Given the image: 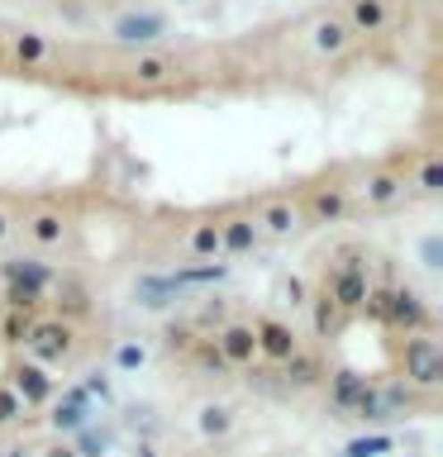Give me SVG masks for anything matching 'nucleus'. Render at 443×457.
<instances>
[{
  "label": "nucleus",
  "mask_w": 443,
  "mask_h": 457,
  "mask_svg": "<svg viewBox=\"0 0 443 457\" xmlns=\"http://www.w3.org/2000/svg\"><path fill=\"white\" fill-rule=\"evenodd\" d=\"M396 367H400V381L405 386H420V391H434L443 381V353L434 334H405L396 348Z\"/></svg>",
  "instance_id": "obj_1"
},
{
  "label": "nucleus",
  "mask_w": 443,
  "mask_h": 457,
  "mask_svg": "<svg viewBox=\"0 0 443 457\" xmlns=\"http://www.w3.org/2000/svg\"><path fill=\"white\" fill-rule=\"evenodd\" d=\"M372 271H367V262L357 253H343L339 257V267H329V277H324V291H329V300L343 310V314H353L357 305H363V295L372 291Z\"/></svg>",
  "instance_id": "obj_2"
},
{
  "label": "nucleus",
  "mask_w": 443,
  "mask_h": 457,
  "mask_svg": "<svg viewBox=\"0 0 443 457\" xmlns=\"http://www.w3.org/2000/svg\"><path fill=\"white\" fill-rule=\"evenodd\" d=\"M24 348H29V362L57 367V362H67V357L77 353V328H71L67 320H34Z\"/></svg>",
  "instance_id": "obj_3"
},
{
  "label": "nucleus",
  "mask_w": 443,
  "mask_h": 457,
  "mask_svg": "<svg viewBox=\"0 0 443 457\" xmlns=\"http://www.w3.org/2000/svg\"><path fill=\"white\" fill-rule=\"evenodd\" d=\"M57 281L53 267L43 262H24V257H14V262H5V300L10 310H38L43 291Z\"/></svg>",
  "instance_id": "obj_4"
},
{
  "label": "nucleus",
  "mask_w": 443,
  "mask_h": 457,
  "mask_svg": "<svg viewBox=\"0 0 443 457\" xmlns=\"http://www.w3.org/2000/svg\"><path fill=\"white\" fill-rule=\"evenodd\" d=\"M210 343H214V353L224 357V367H253V362H257L253 320H224V324L210 334Z\"/></svg>",
  "instance_id": "obj_5"
},
{
  "label": "nucleus",
  "mask_w": 443,
  "mask_h": 457,
  "mask_svg": "<svg viewBox=\"0 0 443 457\" xmlns=\"http://www.w3.org/2000/svg\"><path fill=\"white\" fill-rule=\"evenodd\" d=\"M10 391L14 395H20V405L24 410H38V405H48V400H53V391H57V386H53V377H48V367H38V362H29V357H14V362H10Z\"/></svg>",
  "instance_id": "obj_6"
},
{
  "label": "nucleus",
  "mask_w": 443,
  "mask_h": 457,
  "mask_svg": "<svg viewBox=\"0 0 443 457\" xmlns=\"http://www.w3.org/2000/svg\"><path fill=\"white\" fill-rule=\"evenodd\" d=\"M296 205H305V214L314 224H334V220H343V214L353 210V195L343 191L339 181H310L305 186V195H296Z\"/></svg>",
  "instance_id": "obj_7"
},
{
  "label": "nucleus",
  "mask_w": 443,
  "mask_h": 457,
  "mask_svg": "<svg viewBox=\"0 0 443 457\" xmlns=\"http://www.w3.org/2000/svg\"><path fill=\"white\" fill-rule=\"evenodd\" d=\"M429 324H434V314H429V305L420 300V291H410V286H391L386 328H396V334H429Z\"/></svg>",
  "instance_id": "obj_8"
},
{
  "label": "nucleus",
  "mask_w": 443,
  "mask_h": 457,
  "mask_svg": "<svg viewBox=\"0 0 443 457\" xmlns=\"http://www.w3.org/2000/svg\"><path fill=\"white\" fill-rule=\"evenodd\" d=\"M410 195V181L400 177V171L391 162H381V167H372L367 171V181H363V200L372 210H396L400 200Z\"/></svg>",
  "instance_id": "obj_9"
},
{
  "label": "nucleus",
  "mask_w": 443,
  "mask_h": 457,
  "mask_svg": "<svg viewBox=\"0 0 443 457\" xmlns=\"http://www.w3.org/2000/svg\"><path fill=\"white\" fill-rule=\"evenodd\" d=\"M257 234H263V228H267V234L272 238H286V234H291V228L300 224V205H296V195L291 191H277V195H263V200H257Z\"/></svg>",
  "instance_id": "obj_10"
},
{
  "label": "nucleus",
  "mask_w": 443,
  "mask_h": 457,
  "mask_svg": "<svg viewBox=\"0 0 443 457\" xmlns=\"http://www.w3.org/2000/svg\"><path fill=\"white\" fill-rule=\"evenodd\" d=\"M324 386H329V405H334L339 414H357L363 400H367V391H372V381L363 377V371H353V367H334L324 377Z\"/></svg>",
  "instance_id": "obj_11"
},
{
  "label": "nucleus",
  "mask_w": 443,
  "mask_h": 457,
  "mask_svg": "<svg viewBox=\"0 0 443 457\" xmlns=\"http://www.w3.org/2000/svg\"><path fill=\"white\" fill-rule=\"evenodd\" d=\"M253 334H257V357H267V362H286L300 343L291 334V324H281V320H272V314H263V320H253Z\"/></svg>",
  "instance_id": "obj_12"
},
{
  "label": "nucleus",
  "mask_w": 443,
  "mask_h": 457,
  "mask_svg": "<svg viewBox=\"0 0 443 457\" xmlns=\"http://www.w3.org/2000/svg\"><path fill=\"white\" fill-rule=\"evenodd\" d=\"M348 34H381L386 24H391V0H348Z\"/></svg>",
  "instance_id": "obj_13"
},
{
  "label": "nucleus",
  "mask_w": 443,
  "mask_h": 457,
  "mask_svg": "<svg viewBox=\"0 0 443 457\" xmlns=\"http://www.w3.org/2000/svg\"><path fill=\"white\" fill-rule=\"evenodd\" d=\"M24 238L34 243V248H57V243L67 238V220L57 210H34L24 220Z\"/></svg>",
  "instance_id": "obj_14"
},
{
  "label": "nucleus",
  "mask_w": 443,
  "mask_h": 457,
  "mask_svg": "<svg viewBox=\"0 0 443 457\" xmlns=\"http://www.w3.org/2000/svg\"><path fill=\"white\" fill-rule=\"evenodd\" d=\"M320 377H324V357L314 353V348H296V353L281 362V381H286V386H314Z\"/></svg>",
  "instance_id": "obj_15"
},
{
  "label": "nucleus",
  "mask_w": 443,
  "mask_h": 457,
  "mask_svg": "<svg viewBox=\"0 0 443 457\" xmlns=\"http://www.w3.org/2000/svg\"><path fill=\"white\" fill-rule=\"evenodd\" d=\"M310 324H314V338H339L343 334V324H348V314H343L334 300H329V291L320 286L310 300Z\"/></svg>",
  "instance_id": "obj_16"
},
{
  "label": "nucleus",
  "mask_w": 443,
  "mask_h": 457,
  "mask_svg": "<svg viewBox=\"0 0 443 457\" xmlns=\"http://www.w3.org/2000/svg\"><path fill=\"white\" fill-rule=\"evenodd\" d=\"M263 238L257 234V224L248 220V214H234V220H224L220 224V253L229 257H238V253H253V243Z\"/></svg>",
  "instance_id": "obj_17"
},
{
  "label": "nucleus",
  "mask_w": 443,
  "mask_h": 457,
  "mask_svg": "<svg viewBox=\"0 0 443 457\" xmlns=\"http://www.w3.org/2000/svg\"><path fill=\"white\" fill-rule=\"evenodd\" d=\"M348 24H343V20H320V24H314V53H320V57H343V53H348Z\"/></svg>",
  "instance_id": "obj_18"
},
{
  "label": "nucleus",
  "mask_w": 443,
  "mask_h": 457,
  "mask_svg": "<svg viewBox=\"0 0 443 457\" xmlns=\"http://www.w3.org/2000/svg\"><path fill=\"white\" fill-rule=\"evenodd\" d=\"M214 253H220V224L205 220V224H196L191 234H186V257H196V262H214Z\"/></svg>",
  "instance_id": "obj_19"
},
{
  "label": "nucleus",
  "mask_w": 443,
  "mask_h": 457,
  "mask_svg": "<svg viewBox=\"0 0 443 457\" xmlns=\"http://www.w3.org/2000/svg\"><path fill=\"white\" fill-rule=\"evenodd\" d=\"M34 320H38V310H5L0 314V338H5V348H24Z\"/></svg>",
  "instance_id": "obj_20"
},
{
  "label": "nucleus",
  "mask_w": 443,
  "mask_h": 457,
  "mask_svg": "<svg viewBox=\"0 0 443 457\" xmlns=\"http://www.w3.org/2000/svg\"><path fill=\"white\" fill-rule=\"evenodd\" d=\"M181 343H186V353H181V357H186L191 367L214 371V377H224V371H229V367H224V357L214 353V343H210V338H181Z\"/></svg>",
  "instance_id": "obj_21"
},
{
  "label": "nucleus",
  "mask_w": 443,
  "mask_h": 457,
  "mask_svg": "<svg viewBox=\"0 0 443 457\" xmlns=\"http://www.w3.org/2000/svg\"><path fill=\"white\" fill-rule=\"evenodd\" d=\"M53 57V43L43 38V34H20L14 38V62H24V67H43Z\"/></svg>",
  "instance_id": "obj_22"
},
{
  "label": "nucleus",
  "mask_w": 443,
  "mask_h": 457,
  "mask_svg": "<svg viewBox=\"0 0 443 457\" xmlns=\"http://www.w3.org/2000/svg\"><path fill=\"white\" fill-rule=\"evenodd\" d=\"M86 400H91V395H86L81 386H77V391H67V400L53 410V424L57 428H81L86 424Z\"/></svg>",
  "instance_id": "obj_23"
},
{
  "label": "nucleus",
  "mask_w": 443,
  "mask_h": 457,
  "mask_svg": "<svg viewBox=\"0 0 443 457\" xmlns=\"http://www.w3.org/2000/svg\"><path fill=\"white\" fill-rule=\"evenodd\" d=\"M167 77H177V62L163 57V53H148V57H138V62H134V81L157 86V81H167Z\"/></svg>",
  "instance_id": "obj_24"
},
{
  "label": "nucleus",
  "mask_w": 443,
  "mask_h": 457,
  "mask_svg": "<svg viewBox=\"0 0 443 457\" xmlns=\"http://www.w3.org/2000/svg\"><path fill=\"white\" fill-rule=\"evenodd\" d=\"M229 277V267L224 262H200V267H181V271H171V286H205V281H224Z\"/></svg>",
  "instance_id": "obj_25"
},
{
  "label": "nucleus",
  "mask_w": 443,
  "mask_h": 457,
  "mask_svg": "<svg viewBox=\"0 0 443 457\" xmlns=\"http://www.w3.org/2000/svg\"><path fill=\"white\" fill-rule=\"evenodd\" d=\"M163 29H167L163 14H129V20H120L114 34H120V38H157Z\"/></svg>",
  "instance_id": "obj_26"
},
{
  "label": "nucleus",
  "mask_w": 443,
  "mask_h": 457,
  "mask_svg": "<svg viewBox=\"0 0 443 457\" xmlns=\"http://www.w3.org/2000/svg\"><path fill=\"white\" fill-rule=\"evenodd\" d=\"M386 310H391V286H372V291L363 295V305H357V314H363L367 324H381L386 328Z\"/></svg>",
  "instance_id": "obj_27"
},
{
  "label": "nucleus",
  "mask_w": 443,
  "mask_h": 457,
  "mask_svg": "<svg viewBox=\"0 0 443 457\" xmlns=\"http://www.w3.org/2000/svg\"><path fill=\"white\" fill-rule=\"evenodd\" d=\"M414 167H420V191L424 195H439L443 191V153H424Z\"/></svg>",
  "instance_id": "obj_28"
},
{
  "label": "nucleus",
  "mask_w": 443,
  "mask_h": 457,
  "mask_svg": "<svg viewBox=\"0 0 443 457\" xmlns=\"http://www.w3.org/2000/svg\"><path fill=\"white\" fill-rule=\"evenodd\" d=\"M196 424H200V434H205V438H224V434H229V424H234V414H229L224 405H205Z\"/></svg>",
  "instance_id": "obj_29"
},
{
  "label": "nucleus",
  "mask_w": 443,
  "mask_h": 457,
  "mask_svg": "<svg viewBox=\"0 0 443 457\" xmlns=\"http://www.w3.org/2000/svg\"><path fill=\"white\" fill-rule=\"evenodd\" d=\"M381 453H391V438H386V434H372V438H353L348 448H343V457H381Z\"/></svg>",
  "instance_id": "obj_30"
},
{
  "label": "nucleus",
  "mask_w": 443,
  "mask_h": 457,
  "mask_svg": "<svg viewBox=\"0 0 443 457\" xmlns=\"http://www.w3.org/2000/svg\"><path fill=\"white\" fill-rule=\"evenodd\" d=\"M20 420H24V405H20V395H14L10 386L0 381V428H5V424H20Z\"/></svg>",
  "instance_id": "obj_31"
},
{
  "label": "nucleus",
  "mask_w": 443,
  "mask_h": 457,
  "mask_svg": "<svg viewBox=\"0 0 443 457\" xmlns=\"http://www.w3.org/2000/svg\"><path fill=\"white\" fill-rule=\"evenodd\" d=\"M224 320H229V314H224V305H205V310L196 314V328H200V334H214V328H220Z\"/></svg>",
  "instance_id": "obj_32"
},
{
  "label": "nucleus",
  "mask_w": 443,
  "mask_h": 457,
  "mask_svg": "<svg viewBox=\"0 0 443 457\" xmlns=\"http://www.w3.org/2000/svg\"><path fill=\"white\" fill-rule=\"evenodd\" d=\"M100 453H105V438H96L91 428H81V453L77 457H100Z\"/></svg>",
  "instance_id": "obj_33"
},
{
  "label": "nucleus",
  "mask_w": 443,
  "mask_h": 457,
  "mask_svg": "<svg viewBox=\"0 0 443 457\" xmlns=\"http://www.w3.org/2000/svg\"><path fill=\"white\" fill-rule=\"evenodd\" d=\"M143 357H148V353H143L138 343H124V348H120V367H143Z\"/></svg>",
  "instance_id": "obj_34"
},
{
  "label": "nucleus",
  "mask_w": 443,
  "mask_h": 457,
  "mask_svg": "<svg viewBox=\"0 0 443 457\" xmlns=\"http://www.w3.org/2000/svg\"><path fill=\"white\" fill-rule=\"evenodd\" d=\"M43 457H77V448H67V443H57V448H48Z\"/></svg>",
  "instance_id": "obj_35"
},
{
  "label": "nucleus",
  "mask_w": 443,
  "mask_h": 457,
  "mask_svg": "<svg viewBox=\"0 0 443 457\" xmlns=\"http://www.w3.org/2000/svg\"><path fill=\"white\" fill-rule=\"evenodd\" d=\"M5 238H10V214L0 210V243H5Z\"/></svg>",
  "instance_id": "obj_36"
},
{
  "label": "nucleus",
  "mask_w": 443,
  "mask_h": 457,
  "mask_svg": "<svg viewBox=\"0 0 443 457\" xmlns=\"http://www.w3.org/2000/svg\"><path fill=\"white\" fill-rule=\"evenodd\" d=\"M10 457H29V453H24V448H10Z\"/></svg>",
  "instance_id": "obj_37"
},
{
  "label": "nucleus",
  "mask_w": 443,
  "mask_h": 457,
  "mask_svg": "<svg viewBox=\"0 0 443 457\" xmlns=\"http://www.w3.org/2000/svg\"><path fill=\"white\" fill-rule=\"evenodd\" d=\"M138 457H153V448H138Z\"/></svg>",
  "instance_id": "obj_38"
}]
</instances>
